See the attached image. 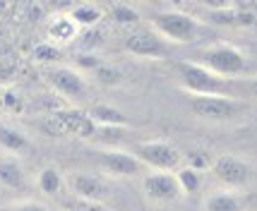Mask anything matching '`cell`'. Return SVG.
I'll use <instances>...</instances> for the list:
<instances>
[{"label":"cell","mask_w":257,"mask_h":211,"mask_svg":"<svg viewBox=\"0 0 257 211\" xmlns=\"http://www.w3.org/2000/svg\"><path fill=\"white\" fill-rule=\"evenodd\" d=\"M247 91H250V96H255L257 99V77L252 82H247Z\"/></svg>","instance_id":"cell-31"},{"label":"cell","mask_w":257,"mask_h":211,"mask_svg":"<svg viewBox=\"0 0 257 211\" xmlns=\"http://www.w3.org/2000/svg\"><path fill=\"white\" fill-rule=\"evenodd\" d=\"M0 146L8 149V151H20V154H22V151L29 149V139H27L24 132L0 122Z\"/></svg>","instance_id":"cell-18"},{"label":"cell","mask_w":257,"mask_h":211,"mask_svg":"<svg viewBox=\"0 0 257 211\" xmlns=\"http://www.w3.org/2000/svg\"><path fill=\"white\" fill-rule=\"evenodd\" d=\"M178 77L183 82V87L195 94V96H228L231 94V84L228 79L214 75L212 70L202 67L200 63H188L183 60L176 65Z\"/></svg>","instance_id":"cell-1"},{"label":"cell","mask_w":257,"mask_h":211,"mask_svg":"<svg viewBox=\"0 0 257 211\" xmlns=\"http://www.w3.org/2000/svg\"><path fill=\"white\" fill-rule=\"evenodd\" d=\"M125 51L137 58H164L166 44L157 32H135L125 39Z\"/></svg>","instance_id":"cell-10"},{"label":"cell","mask_w":257,"mask_h":211,"mask_svg":"<svg viewBox=\"0 0 257 211\" xmlns=\"http://www.w3.org/2000/svg\"><path fill=\"white\" fill-rule=\"evenodd\" d=\"M63 185H65V180H63L58 168L46 166L44 170L39 173V189H41L44 194H48V197H56L58 192L63 189Z\"/></svg>","instance_id":"cell-19"},{"label":"cell","mask_w":257,"mask_h":211,"mask_svg":"<svg viewBox=\"0 0 257 211\" xmlns=\"http://www.w3.org/2000/svg\"><path fill=\"white\" fill-rule=\"evenodd\" d=\"M3 103H5L10 111H22V99H20L15 91H5V94H3Z\"/></svg>","instance_id":"cell-29"},{"label":"cell","mask_w":257,"mask_h":211,"mask_svg":"<svg viewBox=\"0 0 257 211\" xmlns=\"http://www.w3.org/2000/svg\"><path fill=\"white\" fill-rule=\"evenodd\" d=\"M101 166L106 168L111 175H120V178H130V175H137L142 173V163L135 154H127V151H120V149H108L101 154Z\"/></svg>","instance_id":"cell-12"},{"label":"cell","mask_w":257,"mask_h":211,"mask_svg":"<svg viewBox=\"0 0 257 211\" xmlns=\"http://www.w3.org/2000/svg\"><path fill=\"white\" fill-rule=\"evenodd\" d=\"M53 115L65 127V134H75V137H82V139L96 137V122L89 118V113L77 111V108H60Z\"/></svg>","instance_id":"cell-11"},{"label":"cell","mask_w":257,"mask_h":211,"mask_svg":"<svg viewBox=\"0 0 257 211\" xmlns=\"http://www.w3.org/2000/svg\"><path fill=\"white\" fill-rule=\"evenodd\" d=\"M94 77H96V82L103 84V87H118V84L123 82V72L115 70V67H111V65H103V63H101V65L94 70Z\"/></svg>","instance_id":"cell-24"},{"label":"cell","mask_w":257,"mask_h":211,"mask_svg":"<svg viewBox=\"0 0 257 211\" xmlns=\"http://www.w3.org/2000/svg\"><path fill=\"white\" fill-rule=\"evenodd\" d=\"M207 20L214 24H221V27H250V24H255V15L235 10L231 5H226V8H214V10H209L207 12Z\"/></svg>","instance_id":"cell-13"},{"label":"cell","mask_w":257,"mask_h":211,"mask_svg":"<svg viewBox=\"0 0 257 211\" xmlns=\"http://www.w3.org/2000/svg\"><path fill=\"white\" fill-rule=\"evenodd\" d=\"M135 156L140 158L142 166H149L159 173H168L180 166V151L168 142L152 139V142H140L135 146Z\"/></svg>","instance_id":"cell-4"},{"label":"cell","mask_w":257,"mask_h":211,"mask_svg":"<svg viewBox=\"0 0 257 211\" xmlns=\"http://www.w3.org/2000/svg\"><path fill=\"white\" fill-rule=\"evenodd\" d=\"M63 58V51H60V46L51 44V41H44V44H39L34 48V60H39V63H46V65H53Z\"/></svg>","instance_id":"cell-22"},{"label":"cell","mask_w":257,"mask_h":211,"mask_svg":"<svg viewBox=\"0 0 257 211\" xmlns=\"http://www.w3.org/2000/svg\"><path fill=\"white\" fill-rule=\"evenodd\" d=\"M111 17L118 24H125V27H133V24L140 22V12L135 10V8H130V5H125V3L111 5Z\"/></svg>","instance_id":"cell-23"},{"label":"cell","mask_w":257,"mask_h":211,"mask_svg":"<svg viewBox=\"0 0 257 211\" xmlns=\"http://www.w3.org/2000/svg\"><path fill=\"white\" fill-rule=\"evenodd\" d=\"M185 158H188V168H195V170H200V173L207 170V168H212L207 154H202V151H190V154H185Z\"/></svg>","instance_id":"cell-26"},{"label":"cell","mask_w":257,"mask_h":211,"mask_svg":"<svg viewBox=\"0 0 257 211\" xmlns=\"http://www.w3.org/2000/svg\"><path fill=\"white\" fill-rule=\"evenodd\" d=\"M142 187H145L147 197L154 201H173L183 194L176 173H152L145 178Z\"/></svg>","instance_id":"cell-8"},{"label":"cell","mask_w":257,"mask_h":211,"mask_svg":"<svg viewBox=\"0 0 257 211\" xmlns=\"http://www.w3.org/2000/svg\"><path fill=\"white\" fill-rule=\"evenodd\" d=\"M200 65L226 79V75H243L247 70V58L233 46H209L200 53Z\"/></svg>","instance_id":"cell-2"},{"label":"cell","mask_w":257,"mask_h":211,"mask_svg":"<svg viewBox=\"0 0 257 211\" xmlns=\"http://www.w3.org/2000/svg\"><path fill=\"white\" fill-rule=\"evenodd\" d=\"M79 34V27L75 24V20L70 15H58L48 22V36H51V44H70L75 41Z\"/></svg>","instance_id":"cell-14"},{"label":"cell","mask_w":257,"mask_h":211,"mask_svg":"<svg viewBox=\"0 0 257 211\" xmlns=\"http://www.w3.org/2000/svg\"><path fill=\"white\" fill-rule=\"evenodd\" d=\"M190 108L195 115L216 122L231 120V118H235V113L240 111V106L228 96H192Z\"/></svg>","instance_id":"cell-6"},{"label":"cell","mask_w":257,"mask_h":211,"mask_svg":"<svg viewBox=\"0 0 257 211\" xmlns=\"http://www.w3.org/2000/svg\"><path fill=\"white\" fill-rule=\"evenodd\" d=\"M204 211H243V201L228 189H214L204 199Z\"/></svg>","instance_id":"cell-16"},{"label":"cell","mask_w":257,"mask_h":211,"mask_svg":"<svg viewBox=\"0 0 257 211\" xmlns=\"http://www.w3.org/2000/svg\"><path fill=\"white\" fill-rule=\"evenodd\" d=\"M41 125H44V130L51 134V137H63V134H65V127L60 125V120H58L53 113H46V118Z\"/></svg>","instance_id":"cell-27"},{"label":"cell","mask_w":257,"mask_h":211,"mask_svg":"<svg viewBox=\"0 0 257 211\" xmlns=\"http://www.w3.org/2000/svg\"><path fill=\"white\" fill-rule=\"evenodd\" d=\"M67 187L79 199L101 201L103 204V199L108 197V185L99 175H91V173H72L67 178Z\"/></svg>","instance_id":"cell-9"},{"label":"cell","mask_w":257,"mask_h":211,"mask_svg":"<svg viewBox=\"0 0 257 211\" xmlns=\"http://www.w3.org/2000/svg\"><path fill=\"white\" fill-rule=\"evenodd\" d=\"M0 185L12 189L24 185V170L17 158H12V156H3L0 158Z\"/></svg>","instance_id":"cell-17"},{"label":"cell","mask_w":257,"mask_h":211,"mask_svg":"<svg viewBox=\"0 0 257 211\" xmlns=\"http://www.w3.org/2000/svg\"><path fill=\"white\" fill-rule=\"evenodd\" d=\"M46 82L51 84V89L56 94L65 96V99H82L87 94V79L75 67L67 65L51 67V70H46Z\"/></svg>","instance_id":"cell-5"},{"label":"cell","mask_w":257,"mask_h":211,"mask_svg":"<svg viewBox=\"0 0 257 211\" xmlns=\"http://www.w3.org/2000/svg\"><path fill=\"white\" fill-rule=\"evenodd\" d=\"M212 173L224 185H228V187H243L250 180V166L245 161H240L238 156H231V154L219 156L212 163Z\"/></svg>","instance_id":"cell-7"},{"label":"cell","mask_w":257,"mask_h":211,"mask_svg":"<svg viewBox=\"0 0 257 211\" xmlns=\"http://www.w3.org/2000/svg\"><path fill=\"white\" fill-rule=\"evenodd\" d=\"M63 209L65 211H111L106 204L101 201H89V199H79V197H70V199L63 201Z\"/></svg>","instance_id":"cell-25"},{"label":"cell","mask_w":257,"mask_h":211,"mask_svg":"<svg viewBox=\"0 0 257 211\" xmlns=\"http://www.w3.org/2000/svg\"><path fill=\"white\" fill-rule=\"evenodd\" d=\"M10 211H48V206H46V204H39V201H34V199H27V201L12 204Z\"/></svg>","instance_id":"cell-28"},{"label":"cell","mask_w":257,"mask_h":211,"mask_svg":"<svg viewBox=\"0 0 257 211\" xmlns=\"http://www.w3.org/2000/svg\"><path fill=\"white\" fill-rule=\"evenodd\" d=\"M154 32L159 36H164L168 41H176V44H190L192 39L197 36L200 27L195 22V17L185 15L180 10H166L159 12L154 17Z\"/></svg>","instance_id":"cell-3"},{"label":"cell","mask_w":257,"mask_h":211,"mask_svg":"<svg viewBox=\"0 0 257 211\" xmlns=\"http://www.w3.org/2000/svg\"><path fill=\"white\" fill-rule=\"evenodd\" d=\"M176 178L180 182V189L185 192V194H192V192H197L202 185V173L200 170H195V168H178V173H176Z\"/></svg>","instance_id":"cell-21"},{"label":"cell","mask_w":257,"mask_h":211,"mask_svg":"<svg viewBox=\"0 0 257 211\" xmlns=\"http://www.w3.org/2000/svg\"><path fill=\"white\" fill-rule=\"evenodd\" d=\"M89 118L96 122V127H125L127 125V118L123 115V111L113 108V106H106V103H99L89 111Z\"/></svg>","instance_id":"cell-15"},{"label":"cell","mask_w":257,"mask_h":211,"mask_svg":"<svg viewBox=\"0 0 257 211\" xmlns=\"http://www.w3.org/2000/svg\"><path fill=\"white\" fill-rule=\"evenodd\" d=\"M12 75H15V65H3L0 67V82H3V79H10Z\"/></svg>","instance_id":"cell-30"},{"label":"cell","mask_w":257,"mask_h":211,"mask_svg":"<svg viewBox=\"0 0 257 211\" xmlns=\"http://www.w3.org/2000/svg\"><path fill=\"white\" fill-rule=\"evenodd\" d=\"M70 17L75 20L79 29L84 27V29H91V27H96L101 20V10L96 5H77V8H72L70 12Z\"/></svg>","instance_id":"cell-20"}]
</instances>
